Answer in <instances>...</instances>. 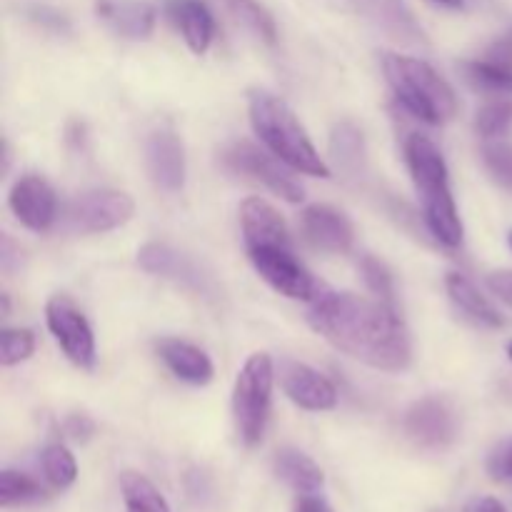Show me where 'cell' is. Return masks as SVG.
I'll list each match as a JSON object with an SVG mask.
<instances>
[{
    "mask_svg": "<svg viewBox=\"0 0 512 512\" xmlns=\"http://www.w3.org/2000/svg\"><path fill=\"white\" fill-rule=\"evenodd\" d=\"M280 383H283L285 395L298 408L310 410V413H325V410H333L338 405L335 385L323 373L305 363L285 360L280 365Z\"/></svg>",
    "mask_w": 512,
    "mask_h": 512,
    "instance_id": "obj_13",
    "label": "cell"
},
{
    "mask_svg": "<svg viewBox=\"0 0 512 512\" xmlns=\"http://www.w3.org/2000/svg\"><path fill=\"white\" fill-rule=\"evenodd\" d=\"M310 303V328L348 358L385 373L410 365V333L390 303L353 293H318Z\"/></svg>",
    "mask_w": 512,
    "mask_h": 512,
    "instance_id": "obj_1",
    "label": "cell"
},
{
    "mask_svg": "<svg viewBox=\"0 0 512 512\" xmlns=\"http://www.w3.org/2000/svg\"><path fill=\"white\" fill-rule=\"evenodd\" d=\"M445 288H448L450 300H453L470 320H475L478 325H485V328H500V325H503V315H500L498 308L475 288L473 280H468L460 273H448Z\"/></svg>",
    "mask_w": 512,
    "mask_h": 512,
    "instance_id": "obj_22",
    "label": "cell"
},
{
    "mask_svg": "<svg viewBox=\"0 0 512 512\" xmlns=\"http://www.w3.org/2000/svg\"><path fill=\"white\" fill-rule=\"evenodd\" d=\"M65 433L73 440H88L90 435L95 433V423L88 415H70V418L65 420Z\"/></svg>",
    "mask_w": 512,
    "mask_h": 512,
    "instance_id": "obj_36",
    "label": "cell"
},
{
    "mask_svg": "<svg viewBox=\"0 0 512 512\" xmlns=\"http://www.w3.org/2000/svg\"><path fill=\"white\" fill-rule=\"evenodd\" d=\"M158 355L170 373L190 385H208L213 380L215 368L208 355L193 343L178 338H163L158 343Z\"/></svg>",
    "mask_w": 512,
    "mask_h": 512,
    "instance_id": "obj_19",
    "label": "cell"
},
{
    "mask_svg": "<svg viewBox=\"0 0 512 512\" xmlns=\"http://www.w3.org/2000/svg\"><path fill=\"white\" fill-rule=\"evenodd\" d=\"M405 163L413 175L415 190L423 205V220L435 240L448 248L463 243V223H460L458 205L450 190L448 165L443 153L428 135L413 133L405 140Z\"/></svg>",
    "mask_w": 512,
    "mask_h": 512,
    "instance_id": "obj_2",
    "label": "cell"
},
{
    "mask_svg": "<svg viewBox=\"0 0 512 512\" xmlns=\"http://www.w3.org/2000/svg\"><path fill=\"white\" fill-rule=\"evenodd\" d=\"M360 273H363L365 285H368L370 293H373L375 298L393 305V298H395L393 273H390L388 265H385L383 260L373 258V255H365V258L360 260Z\"/></svg>",
    "mask_w": 512,
    "mask_h": 512,
    "instance_id": "obj_30",
    "label": "cell"
},
{
    "mask_svg": "<svg viewBox=\"0 0 512 512\" xmlns=\"http://www.w3.org/2000/svg\"><path fill=\"white\" fill-rule=\"evenodd\" d=\"M508 243H510V248H512V233H510V238H508Z\"/></svg>",
    "mask_w": 512,
    "mask_h": 512,
    "instance_id": "obj_42",
    "label": "cell"
},
{
    "mask_svg": "<svg viewBox=\"0 0 512 512\" xmlns=\"http://www.w3.org/2000/svg\"><path fill=\"white\" fill-rule=\"evenodd\" d=\"M488 475L495 483L512 485V438L503 440L493 453L488 455Z\"/></svg>",
    "mask_w": 512,
    "mask_h": 512,
    "instance_id": "obj_33",
    "label": "cell"
},
{
    "mask_svg": "<svg viewBox=\"0 0 512 512\" xmlns=\"http://www.w3.org/2000/svg\"><path fill=\"white\" fill-rule=\"evenodd\" d=\"M465 78L473 85L475 90L485 95H493V98H510L512 95V73L510 70L500 68V65L490 63V60H470L463 65Z\"/></svg>",
    "mask_w": 512,
    "mask_h": 512,
    "instance_id": "obj_24",
    "label": "cell"
},
{
    "mask_svg": "<svg viewBox=\"0 0 512 512\" xmlns=\"http://www.w3.org/2000/svg\"><path fill=\"white\" fill-rule=\"evenodd\" d=\"M483 58L490 60V63L500 65V68L510 70V73H512V30L500 35L495 43H490Z\"/></svg>",
    "mask_w": 512,
    "mask_h": 512,
    "instance_id": "obj_35",
    "label": "cell"
},
{
    "mask_svg": "<svg viewBox=\"0 0 512 512\" xmlns=\"http://www.w3.org/2000/svg\"><path fill=\"white\" fill-rule=\"evenodd\" d=\"M465 512H508V510H505V505L500 503L498 498H490V495H485V498H475L473 503H468Z\"/></svg>",
    "mask_w": 512,
    "mask_h": 512,
    "instance_id": "obj_39",
    "label": "cell"
},
{
    "mask_svg": "<svg viewBox=\"0 0 512 512\" xmlns=\"http://www.w3.org/2000/svg\"><path fill=\"white\" fill-rule=\"evenodd\" d=\"M403 428L413 443L420 448L440 450L448 448L458 438V418L445 398H423L408 408L403 418Z\"/></svg>",
    "mask_w": 512,
    "mask_h": 512,
    "instance_id": "obj_11",
    "label": "cell"
},
{
    "mask_svg": "<svg viewBox=\"0 0 512 512\" xmlns=\"http://www.w3.org/2000/svg\"><path fill=\"white\" fill-rule=\"evenodd\" d=\"M433 3H438V5H443V8H463V3L465 0H433Z\"/></svg>",
    "mask_w": 512,
    "mask_h": 512,
    "instance_id": "obj_40",
    "label": "cell"
},
{
    "mask_svg": "<svg viewBox=\"0 0 512 512\" xmlns=\"http://www.w3.org/2000/svg\"><path fill=\"white\" fill-rule=\"evenodd\" d=\"M43 498L45 490L30 475L20 473V470H3V475H0V505L5 510L33 505Z\"/></svg>",
    "mask_w": 512,
    "mask_h": 512,
    "instance_id": "obj_26",
    "label": "cell"
},
{
    "mask_svg": "<svg viewBox=\"0 0 512 512\" xmlns=\"http://www.w3.org/2000/svg\"><path fill=\"white\" fill-rule=\"evenodd\" d=\"M275 475L300 495H315L325 483L320 465L303 450L283 448L275 455Z\"/></svg>",
    "mask_w": 512,
    "mask_h": 512,
    "instance_id": "obj_21",
    "label": "cell"
},
{
    "mask_svg": "<svg viewBox=\"0 0 512 512\" xmlns=\"http://www.w3.org/2000/svg\"><path fill=\"white\" fill-rule=\"evenodd\" d=\"M358 13L375 25L380 33L405 45L423 43L425 35L405 0H353Z\"/></svg>",
    "mask_w": 512,
    "mask_h": 512,
    "instance_id": "obj_16",
    "label": "cell"
},
{
    "mask_svg": "<svg viewBox=\"0 0 512 512\" xmlns=\"http://www.w3.org/2000/svg\"><path fill=\"white\" fill-rule=\"evenodd\" d=\"M138 263L145 273L160 275V278H168L173 283L183 285L185 290L195 295H203V298L215 300L218 298V285H215L213 275L205 273L198 263H195L190 255L178 253L175 248L165 243H148L140 248Z\"/></svg>",
    "mask_w": 512,
    "mask_h": 512,
    "instance_id": "obj_10",
    "label": "cell"
},
{
    "mask_svg": "<svg viewBox=\"0 0 512 512\" xmlns=\"http://www.w3.org/2000/svg\"><path fill=\"white\" fill-rule=\"evenodd\" d=\"M240 228H243L245 248L273 240H290L283 215L263 198H248L240 205Z\"/></svg>",
    "mask_w": 512,
    "mask_h": 512,
    "instance_id": "obj_20",
    "label": "cell"
},
{
    "mask_svg": "<svg viewBox=\"0 0 512 512\" xmlns=\"http://www.w3.org/2000/svg\"><path fill=\"white\" fill-rule=\"evenodd\" d=\"M35 350V338L30 330L5 328L0 333V363L3 368H13L28 360Z\"/></svg>",
    "mask_w": 512,
    "mask_h": 512,
    "instance_id": "obj_31",
    "label": "cell"
},
{
    "mask_svg": "<svg viewBox=\"0 0 512 512\" xmlns=\"http://www.w3.org/2000/svg\"><path fill=\"white\" fill-rule=\"evenodd\" d=\"M8 203L15 218L35 233H45L58 218L55 190L40 175H23V178L15 180Z\"/></svg>",
    "mask_w": 512,
    "mask_h": 512,
    "instance_id": "obj_12",
    "label": "cell"
},
{
    "mask_svg": "<svg viewBox=\"0 0 512 512\" xmlns=\"http://www.w3.org/2000/svg\"><path fill=\"white\" fill-rule=\"evenodd\" d=\"M223 163L225 168L233 170V173L248 175V178L258 180L265 188L273 190L275 195H280L288 203H300L305 198L303 188H300L298 180L283 168V160H273L265 150L255 148L248 140H238L230 148L223 150Z\"/></svg>",
    "mask_w": 512,
    "mask_h": 512,
    "instance_id": "obj_9",
    "label": "cell"
},
{
    "mask_svg": "<svg viewBox=\"0 0 512 512\" xmlns=\"http://www.w3.org/2000/svg\"><path fill=\"white\" fill-rule=\"evenodd\" d=\"M250 263L258 270L260 278L278 290L280 295L293 300H313L318 295L313 278L303 268L290 240H273V243L250 245Z\"/></svg>",
    "mask_w": 512,
    "mask_h": 512,
    "instance_id": "obj_6",
    "label": "cell"
},
{
    "mask_svg": "<svg viewBox=\"0 0 512 512\" xmlns=\"http://www.w3.org/2000/svg\"><path fill=\"white\" fill-rule=\"evenodd\" d=\"M485 170L493 175L495 183L512 188V145L500 140H488L483 148Z\"/></svg>",
    "mask_w": 512,
    "mask_h": 512,
    "instance_id": "obj_32",
    "label": "cell"
},
{
    "mask_svg": "<svg viewBox=\"0 0 512 512\" xmlns=\"http://www.w3.org/2000/svg\"><path fill=\"white\" fill-rule=\"evenodd\" d=\"M30 18H33L35 23L40 25V28L50 30V33H58V35L70 33L68 18H65L63 13H58V10H53V8H43V5H40V8H33V10H30Z\"/></svg>",
    "mask_w": 512,
    "mask_h": 512,
    "instance_id": "obj_34",
    "label": "cell"
},
{
    "mask_svg": "<svg viewBox=\"0 0 512 512\" xmlns=\"http://www.w3.org/2000/svg\"><path fill=\"white\" fill-rule=\"evenodd\" d=\"M383 73L393 88L395 98L405 105V110L415 118L430 125H443L458 113V98L445 78L435 73V68L413 55L385 53Z\"/></svg>",
    "mask_w": 512,
    "mask_h": 512,
    "instance_id": "obj_4",
    "label": "cell"
},
{
    "mask_svg": "<svg viewBox=\"0 0 512 512\" xmlns=\"http://www.w3.org/2000/svg\"><path fill=\"white\" fill-rule=\"evenodd\" d=\"M475 128L485 140L503 138L512 128V98H495L483 105L475 120Z\"/></svg>",
    "mask_w": 512,
    "mask_h": 512,
    "instance_id": "obj_29",
    "label": "cell"
},
{
    "mask_svg": "<svg viewBox=\"0 0 512 512\" xmlns=\"http://www.w3.org/2000/svg\"><path fill=\"white\" fill-rule=\"evenodd\" d=\"M248 105L255 135L268 145L275 158L283 160L288 168L298 170L303 175L328 178V163L320 158L315 145L310 143L308 133L298 123L293 110L285 105V100L275 98L265 90H255V93H250Z\"/></svg>",
    "mask_w": 512,
    "mask_h": 512,
    "instance_id": "obj_3",
    "label": "cell"
},
{
    "mask_svg": "<svg viewBox=\"0 0 512 512\" xmlns=\"http://www.w3.org/2000/svg\"><path fill=\"white\" fill-rule=\"evenodd\" d=\"M508 355H510V360H512V343L508 345Z\"/></svg>",
    "mask_w": 512,
    "mask_h": 512,
    "instance_id": "obj_41",
    "label": "cell"
},
{
    "mask_svg": "<svg viewBox=\"0 0 512 512\" xmlns=\"http://www.w3.org/2000/svg\"><path fill=\"white\" fill-rule=\"evenodd\" d=\"M145 165L150 180L165 193H178L185 185V150L170 130H158L145 143Z\"/></svg>",
    "mask_w": 512,
    "mask_h": 512,
    "instance_id": "obj_15",
    "label": "cell"
},
{
    "mask_svg": "<svg viewBox=\"0 0 512 512\" xmlns=\"http://www.w3.org/2000/svg\"><path fill=\"white\" fill-rule=\"evenodd\" d=\"M95 13L120 38L145 40L155 28V8L148 0H95Z\"/></svg>",
    "mask_w": 512,
    "mask_h": 512,
    "instance_id": "obj_17",
    "label": "cell"
},
{
    "mask_svg": "<svg viewBox=\"0 0 512 512\" xmlns=\"http://www.w3.org/2000/svg\"><path fill=\"white\" fill-rule=\"evenodd\" d=\"M120 493H123L125 512H173L163 493L145 475L133 470L120 475Z\"/></svg>",
    "mask_w": 512,
    "mask_h": 512,
    "instance_id": "obj_23",
    "label": "cell"
},
{
    "mask_svg": "<svg viewBox=\"0 0 512 512\" xmlns=\"http://www.w3.org/2000/svg\"><path fill=\"white\" fill-rule=\"evenodd\" d=\"M300 230L313 248L323 253H348L353 248V225L333 205H310L300 215Z\"/></svg>",
    "mask_w": 512,
    "mask_h": 512,
    "instance_id": "obj_14",
    "label": "cell"
},
{
    "mask_svg": "<svg viewBox=\"0 0 512 512\" xmlns=\"http://www.w3.org/2000/svg\"><path fill=\"white\" fill-rule=\"evenodd\" d=\"M135 213V203L128 193L120 190H90L78 195L68 205V228L73 233H108L128 223Z\"/></svg>",
    "mask_w": 512,
    "mask_h": 512,
    "instance_id": "obj_8",
    "label": "cell"
},
{
    "mask_svg": "<svg viewBox=\"0 0 512 512\" xmlns=\"http://www.w3.org/2000/svg\"><path fill=\"white\" fill-rule=\"evenodd\" d=\"M225 5L230 8V13L245 25V28L253 30L260 40H265L268 45H273L278 40V25H275L273 15L258 3V0H225Z\"/></svg>",
    "mask_w": 512,
    "mask_h": 512,
    "instance_id": "obj_28",
    "label": "cell"
},
{
    "mask_svg": "<svg viewBox=\"0 0 512 512\" xmlns=\"http://www.w3.org/2000/svg\"><path fill=\"white\" fill-rule=\"evenodd\" d=\"M168 18L178 25L185 43L195 55L208 53L215 35V20L203 0H165Z\"/></svg>",
    "mask_w": 512,
    "mask_h": 512,
    "instance_id": "obj_18",
    "label": "cell"
},
{
    "mask_svg": "<svg viewBox=\"0 0 512 512\" xmlns=\"http://www.w3.org/2000/svg\"><path fill=\"white\" fill-rule=\"evenodd\" d=\"M295 512H333L323 498H315V495H300V500L295 503Z\"/></svg>",
    "mask_w": 512,
    "mask_h": 512,
    "instance_id": "obj_38",
    "label": "cell"
},
{
    "mask_svg": "<svg viewBox=\"0 0 512 512\" xmlns=\"http://www.w3.org/2000/svg\"><path fill=\"white\" fill-rule=\"evenodd\" d=\"M275 368L268 353H253L240 368L233 388V415L238 433L245 445H258L263 440L273 403Z\"/></svg>",
    "mask_w": 512,
    "mask_h": 512,
    "instance_id": "obj_5",
    "label": "cell"
},
{
    "mask_svg": "<svg viewBox=\"0 0 512 512\" xmlns=\"http://www.w3.org/2000/svg\"><path fill=\"white\" fill-rule=\"evenodd\" d=\"M330 153L345 173H358L365 160L363 133L353 123L335 125L333 135H330Z\"/></svg>",
    "mask_w": 512,
    "mask_h": 512,
    "instance_id": "obj_25",
    "label": "cell"
},
{
    "mask_svg": "<svg viewBox=\"0 0 512 512\" xmlns=\"http://www.w3.org/2000/svg\"><path fill=\"white\" fill-rule=\"evenodd\" d=\"M45 320L55 343L70 363L90 370L95 365V335L83 310L65 295H53L45 305Z\"/></svg>",
    "mask_w": 512,
    "mask_h": 512,
    "instance_id": "obj_7",
    "label": "cell"
},
{
    "mask_svg": "<svg viewBox=\"0 0 512 512\" xmlns=\"http://www.w3.org/2000/svg\"><path fill=\"white\" fill-rule=\"evenodd\" d=\"M40 463H43V473L53 488L68 490L78 480V463L65 445L50 443L40 455Z\"/></svg>",
    "mask_w": 512,
    "mask_h": 512,
    "instance_id": "obj_27",
    "label": "cell"
},
{
    "mask_svg": "<svg viewBox=\"0 0 512 512\" xmlns=\"http://www.w3.org/2000/svg\"><path fill=\"white\" fill-rule=\"evenodd\" d=\"M488 285H490V290H493V293L498 295V298L503 300L505 305H510V308H512V270L493 273L488 278Z\"/></svg>",
    "mask_w": 512,
    "mask_h": 512,
    "instance_id": "obj_37",
    "label": "cell"
}]
</instances>
